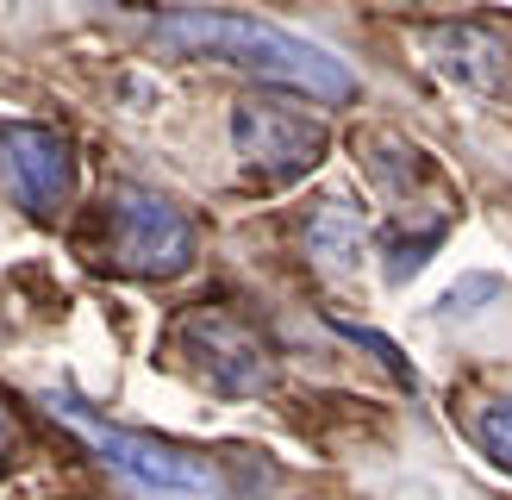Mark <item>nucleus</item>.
<instances>
[{"instance_id": "5", "label": "nucleus", "mask_w": 512, "mask_h": 500, "mask_svg": "<svg viewBox=\"0 0 512 500\" xmlns=\"http://www.w3.org/2000/svg\"><path fill=\"white\" fill-rule=\"evenodd\" d=\"M232 144L244 169H256L263 182H294L325 157V125L300 107L281 100H238L232 107Z\"/></svg>"}, {"instance_id": "6", "label": "nucleus", "mask_w": 512, "mask_h": 500, "mask_svg": "<svg viewBox=\"0 0 512 500\" xmlns=\"http://www.w3.org/2000/svg\"><path fill=\"white\" fill-rule=\"evenodd\" d=\"M57 413H63V425H75V432L94 444V457H107L113 469H125V475H132V482H144V488H175V494H188V488L207 482V469L188 463L175 444L144 438V432H125V425L88 413L82 400H69V394L57 400Z\"/></svg>"}, {"instance_id": "11", "label": "nucleus", "mask_w": 512, "mask_h": 500, "mask_svg": "<svg viewBox=\"0 0 512 500\" xmlns=\"http://www.w3.org/2000/svg\"><path fill=\"white\" fill-rule=\"evenodd\" d=\"M107 7H157V0H107Z\"/></svg>"}, {"instance_id": "9", "label": "nucleus", "mask_w": 512, "mask_h": 500, "mask_svg": "<svg viewBox=\"0 0 512 500\" xmlns=\"http://www.w3.org/2000/svg\"><path fill=\"white\" fill-rule=\"evenodd\" d=\"M475 438H481V457L488 463H512V432H506V400H481L475 413Z\"/></svg>"}, {"instance_id": "8", "label": "nucleus", "mask_w": 512, "mask_h": 500, "mask_svg": "<svg viewBox=\"0 0 512 500\" xmlns=\"http://www.w3.org/2000/svg\"><path fill=\"white\" fill-rule=\"evenodd\" d=\"M300 238H306V257H313L319 269H331V275H350L356 263H363V244H369L363 213L344 207V200H325V207L306 219Z\"/></svg>"}, {"instance_id": "10", "label": "nucleus", "mask_w": 512, "mask_h": 500, "mask_svg": "<svg viewBox=\"0 0 512 500\" xmlns=\"http://www.w3.org/2000/svg\"><path fill=\"white\" fill-rule=\"evenodd\" d=\"M13 444H19V419H13L7 407H0V463L13 457Z\"/></svg>"}, {"instance_id": "2", "label": "nucleus", "mask_w": 512, "mask_h": 500, "mask_svg": "<svg viewBox=\"0 0 512 500\" xmlns=\"http://www.w3.org/2000/svg\"><path fill=\"white\" fill-rule=\"evenodd\" d=\"M88 250L119 275L169 282V275H182L194 263V219L150 188H113L94 213Z\"/></svg>"}, {"instance_id": "3", "label": "nucleus", "mask_w": 512, "mask_h": 500, "mask_svg": "<svg viewBox=\"0 0 512 500\" xmlns=\"http://www.w3.org/2000/svg\"><path fill=\"white\" fill-rule=\"evenodd\" d=\"M175 344L188 350V369L200 375V388H213L225 400H244L269 382V350L238 313L225 307H200L175 325Z\"/></svg>"}, {"instance_id": "7", "label": "nucleus", "mask_w": 512, "mask_h": 500, "mask_svg": "<svg viewBox=\"0 0 512 500\" xmlns=\"http://www.w3.org/2000/svg\"><path fill=\"white\" fill-rule=\"evenodd\" d=\"M425 50L456 88H469L481 100L506 94V44L488 32V25H444V32L425 38Z\"/></svg>"}, {"instance_id": "1", "label": "nucleus", "mask_w": 512, "mask_h": 500, "mask_svg": "<svg viewBox=\"0 0 512 500\" xmlns=\"http://www.w3.org/2000/svg\"><path fill=\"white\" fill-rule=\"evenodd\" d=\"M150 44L175 50V57H213L232 63L256 82H281L306 100H350L356 75L331 57V50L306 44L294 32H281L275 19L256 13H225V7H163L150 19Z\"/></svg>"}, {"instance_id": "4", "label": "nucleus", "mask_w": 512, "mask_h": 500, "mask_svg": "<svg viewBox=\"0 0 512 500\" xmlns=\"http://www.w3.org/2000/svg\"><path fill=\"white\" fill-rule=\"evenodd\" d=\"M0 175L32 219H63L75 200V150L50 125H25V119L0 125Z\"/></svg>"}]
</instances>
